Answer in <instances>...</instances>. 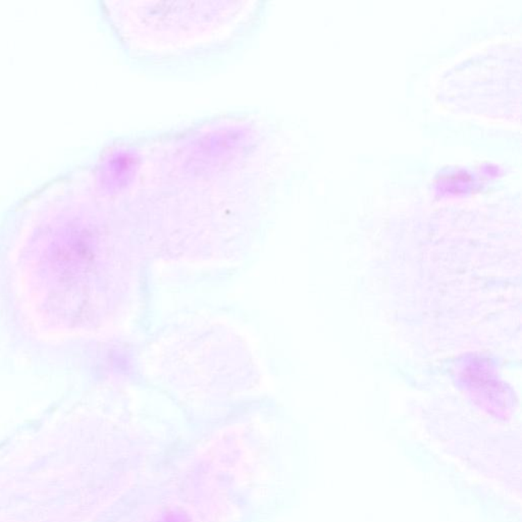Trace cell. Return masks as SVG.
I'll return each instance as SVG.
<instances>
[{"instance_id":"obj_1","label":"cell","mask_w":522,"mask_h":522,"mask_svg":"<svg viewBox=\"0 0 522 522\" xmlns=\"http://www.w3.org/2000/svg\"><path fill=\"white\" fill-rule=\"evenodd\" d=\"M175 522H183V521H175Z\"/></svg>"}]
</instances>
